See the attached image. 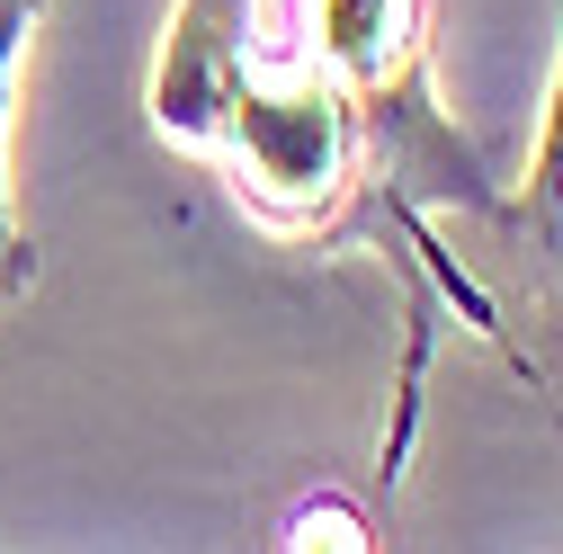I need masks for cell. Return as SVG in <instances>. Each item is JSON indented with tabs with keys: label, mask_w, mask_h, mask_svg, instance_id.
<instances>
[{
	"label": "cell",
	"mask_w": 563,
	"mask_h": 554,
	"mask_svg": "<svg viewBox=\"0 0 563 554\" xmlns=\"http://www.w3.org/2000/svg\"><path fill=\"white\" fill-rule=\"evenodd\" d=\"M153 125L216 162L233 206L268 233L313 251L367 242L402 259L349 90L296 45H268L251 27V0H179L153 73Z\"/></svg>",
	"instance_id": "obj_1"
},
{
	"label": "cell",
	"mask_w": 563,
	"mask_h": 554,
	"mask_svg": "<svg viewBox=\"0 0 563 554\" xmlns=\"http://www.w3.org/2000/svg\"><path fill=\"white\" fill-rule=\"evenodd\" d=\"M296 54L322 63V73L349 90L367 125V153H376V188H385V215L402 233V268H411V358H402V421L385 439V492H394V465L411 447V411H420V367H430V287L465 313V331L501 340V313L492 296L456 259H439L430 215L439 206H465V215H501V188H492L483 153L439 117L430 90V0H296Z\"/></svg>",
	"instance_id": "obj_2"
},
{
	"label": "cell",
	"mask_w": 563,
	"mask_h": 554,
	"mask_svg": "<svg viewBox=\"0 0 563 554\" xmlns=\"http://www.w3.org/2000/svg\"><path fill=\"white\" fill-rule=\"evenodd\" d=\"M501 224L519 233V259L537 277V296L563 313V45H554V81H545V134H537V162L528 188L501 197Z\"/></svg>",
	"instance_id": "obj_3"
},
{
	"label": "cell",
	"mask_w": 563,
	"mask_h": 554,
	"mask_svg": "<svg viewBox=\"0 0 563 554\" xmlns=\"http://www.w3.org/2000/svg\"><path fill=\"white\" fill-rule=\"evenodd\" d=\"M36 19H45V0H0V313L36 287V242L10 215V73H19V45L36 36Z\"/></svg>",
	"instance_id": "obj_4"
},
{
	"label": "cell",
	"mask_w": 563,
	"mask_h": 554,
	"mask_svg": "<svg viewBox=\"0 0 563 554\" xmlns=\"http://www.w3.org/2000/svg\"><path fill=\"white\" fill-rule=\"evenodd\" d=\"M287 528H296V536H287V545H313V510H296V519H287ZM322 528H331V536H322V545H367V519H358V510H322Z\"/></svg>",
	"instance_id": "obj_5"
}]
</instances>
